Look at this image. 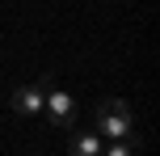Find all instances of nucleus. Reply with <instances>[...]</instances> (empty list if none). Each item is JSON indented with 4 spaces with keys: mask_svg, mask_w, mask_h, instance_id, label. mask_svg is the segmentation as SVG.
I'll list each match as a JSON object with an SVG mask.
<instances>
[{
    "mask_svg": "<svg viewBox=\"0 0 160 156\" xmlns=\"http://www.w3.org/2000/svg\"><path fill=\"white\" fill-rule=\"evenodd\" d=\"M131 127H135V114L122 97H105L97 101V135L101 139H127Z\"/></svg>",
    "mask_w": 160,
    "mask_h": 156,
    "instance_id": "f257e3e1",
    "label": "nucleus"
},
{
    "mask_svg": "<svg viewBox=\"0 0 160 156\" xmlns=\"http://www.w3.org/2000/svg\"><path fill=\"white\" fill-rule=\"evenodd\" d=\"M55 84V76H38L34 84H21V89H13V97H8V106H13V114H42V97H47V89Z\"/></svg>",
    "mask_w": 160,
    "mask_h": 156,
    "instance_id": "f03ea898",
    "label": "nucleus"
},
{
    "mask_svg": "<svg viewBox=\"0 0 160 156\" xmlns=\"http://www.w3.org/2000/svg\"><path fill=\"white\" fill-rule=\"evenodd\" d=\"M42 110L51 114V123H55V127H72V123H76V101L68 97L63 89H55V84H51L47 97H42Z\"/></svg>",
    "mask_w": 160,
    "mask_h": 156,
    "instance_id": "7ed1b4c3",
    "label": "nucleus"
},
{
    "mask_svg": "<svg viewBox=\"0 0 160 156\" xmlns=\"http://www.w3.org/2000/svg\"><path fill=\"white\" fill-rule=\"evenodd\" d=\"M101 135H76L72 139V156H101Z\"/></svg>",
    "mask_w": 160,
    "mask_h": 156,
    "instance_id": "20e7f679",
    "label": "nucleus"
},
{
    "mask_svg": "<svg viewBox=\"0 0 160 156\" xmlns=\"http://www.w3.org/2000/svg\"><path fill=\"white\" fill-rule=\"evenodd\" d=\"M101 156H135V143H131V139H110L101 148Z\"/></svg>",
    "mask_w": 160,
    "mask_h": 156,
    "instance_id": "39448f33",
    "label": "nucleus"
}]
</instances>
